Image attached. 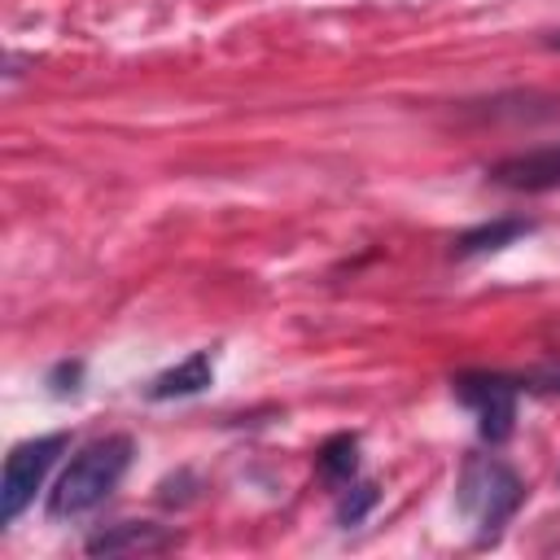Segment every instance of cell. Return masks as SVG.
I'll use <instances>...</instances> for the list:
<instances>
[{
    "mask_svg": "<svg viewBox=\"0 0 560 560\" xmlns=\"http://www.w3.org/2000/svg\"><path fill=\"white\" fill-rule=\"evenodd\" d=\"M131 455H136V442L127 433H105V438L88 442L66 464L57 486L48 490V516L74 521V516H88L92 508H101L114 494V486L122 481V472L131 468Z\"/></svg>",
    "mask_w": 560,
    "mask_h": 560,
    "instance_id": "1",
    "label": "cell"
},
{
    "mask_svg": "<svg viewBox=\"0 0 560 560\" xmlns=\"http://www.w3.org/2000/svg\"><path fill=\"white\" fill-rule=\"evenodd\" d=\"M455 503L472 521L477 542L486 547V542H494L503 534V525L525 503V486H521V477L503 459H494V455H468L464 468H459Z\"/></svg>",
    "mask_w": 560,
    "mask_h": 560,
    "instance_id": "2",
    "label": "cell"
},
{
    "mask_svg": "<svg viewBox=\"0 0 560 560\" xmlns=\"http://www.w3.org/2000/svg\"><path fill=\"white\" fill-rule=\"evenodd\" d=\"M66 446H70V433H44V438L18 442V446L4 455V477H0V521H4V525H13V521L31 508L35 490L44 486L48 468L57 464V455H61Z\"/></svg>",
    "mask_w": 560,
    "mask_h": 560,
    "instance_id": "3",
    "label": "cell"
},
{
    "mask_svg": "<svg viewBox=\"0 0 560 560\" xmlns=\"http://www.w3.org/2000/svg\"><path fill=\"white\" fill-rule=\"evenodd\" d=\"M455 398L477 411V429L486 442H503L516 429V381L508 372H464L451 381Z\"/></svg>",
    "mask_w": 560,
    "mask_h": 560,
    "instance_id": "4",
    "label": "cell"
},
{
    "mask_svg": "<svg viewBox=\"0 0 560 560\" xmlns=\"http://www.w3.org/2000/svg\"><path fill=\"white\" fill-rule=\"evenodd\" d=\"M486 175H490V184L512 188V192H547V188H560V144L512 153V158L494 162Z\"/></svg>",
    "mask_w": 560,
    "mask_h": 560,
    "instance_id": "5",
    "label": "cell"
},
{
    "mask_svg": "<svg viewBox=\"0 0 560 560\" xmlns=\"http://www.w3.org/2000/svg\"><path fill=\"white\" fill-rule=\"evenodd\" d=\"M179 538L162 525H149V521H122V525H109L101 534L88 538V551L92 556H122V551H166L175 547Z\"/></svg>",
    "mask_w": 560,
    "mask_h": 560,
    "instance_id": "6",
    "label": "cell"
},
{
    "mask_svg": "<svg viewBox=\"0 0 560 560\" xmlns=\"http://www.w3.org/2000/svg\"><path fill=\"white\" fill-rule=\"evenodd\" d=\"M210 381H214V363H210V354H206V350H192L184 363H175V368H166L162 376H153L144 394H149L153 402H166V398H192V394H201Z\"/></svg>",
    "mask_w": 560,
    "mask_h": 560,
    "instance_id": "7",
    "label": "cell"
},
{
    "mask_svg": "<svg viewBox=\"0 0 560 560\" xmlns=\"http://www.w3.org/2000/svg\"><path fill=\"white\" fill-rule=\"evenodd\" d=\"M534 232V219H494V223H477V228H468L459 241H455V254H464V258H472V254H490V249H503V245H512L516 236H529Z\"/></svg>",
    "mask_w": 560,
    "mask_h": 560,
    "instance_id": "8",
    "label": "cell"
},
{
    "mask_svg": "<svg viewBox=\"0 0 560 560\" xmlns=\"http://www.w3.org/2000/svg\"><path fill=\"white\" fill-rule=\"evenodd\" d=\"M315 464H319V477H324V481L346 486V481L354 477V468H359V438H354V433H332V438L319 446Z\"/></svg>",
    "mask_w": 560,
    "mask_h": 560,
    "instance_id": "9",
    "label": "cell"
},
{
    "mask_svg": "<svg viewBox=\"0 0 560 560\" xmlns=\"http://www.w3.org/2000/svg\"><path fill=\"white\" fill-rule=\"evenodd\" d=\"M376 486L372 481H363V486H350L346 494H341V503H337V525H359L372 508H376Z\"/></svg>",
    "mask_w": 560,
    "mask_h": 560,
    "instance_id": "10",
    "label": "cell"
},
{
    "mask_svg": "<svg viewBox=\"0 0 560 560\" xmlns=\"http://www.w3.org/2000/svg\"><path fill=\"white\" fill-rule=\"evenodd\" d=\"M512 381H516V389H529V394H560V363H547V368H529V372H516Z\"/></svg>",
    "mask_w": 560,
    "mask_h": 560,
    "instance_id": "11",
    "label": "cell"
},
{
    "mask_svg": "<svg viewBox=\"0 0 560 560\" xmlns=\"http://www.w3.org/2000/svg\"><path fill=\"white\" fill-rule=\"evenodd\" d=\"M79 376H83V363H57L48 381H52L57 394H74L79 389Z\"/></svg>",
    "mask_w": 560,
    "mask_h": 560,
    "instance_id": "12",
    "label": "cell"
},
{
    "mask_svg": "<svg viewBox=\"0 0 560 560\" xmlns=\"http://www.w3.org/2000/svg\"><path fill=\"white\" fill-rule=\"evenodd\" d=\"M551 48H560V35H551Z\"/></svg>",
    "mask_w": 560,
    "mask_h": 560,
    "instance_id": "13",
    "label": "cell"
}]
</instances>
